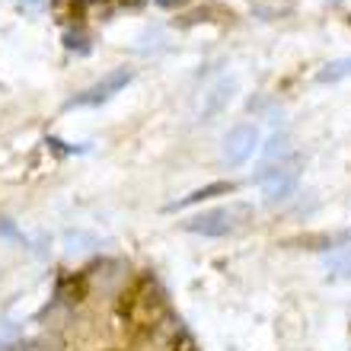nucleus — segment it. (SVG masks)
Listing matches in <instances>:
<instances>
[{"label": "nucleus", "instance_id": "1", "mask_svg": "<svg viewBox=\"0 0 351 351\" xmlns=\"http://www.w3.org/2000/svg\"><path fill=\"white\" fill-rule=\"evenodd\" d=\"M250 204H223V208H211V211H198L195 217L182 221V230L198 233V237H211V240H223L243 227V221L250 217Z\"/></svg>", "mask_w": 351, "mask_h": 351}, {"label": "nucleus", "instance_id": "2", "mask_svg": "<svg viewBox=\"0 0 351 351\" xmlns=\"http://www.w3.org/2000/svg\"><path fill=\"white\" fill-rule=\"evenodd\" d=\"M131 80H134V71H131V67H115L109 74H102L96 84H90L86 90L77 93L74 99L67 102V109H96L102 102H109L112 96H119Z\"/></svg>", "mask_w": 351, "mask_h": 351}, {"label": "nucleus", "instance_id": "3", "mask_svg": "<svg viewBox=\"0 0 351 351\" xmlns=\"http://www.w3.org/2000/svg\"><path fill=\"white\" fill-rule=\"evenodd\" d=\"M256 182L262 185L268 204L287 202L291 195H297V185H300V169L294 163H278V167H265L256 173Z\"/></svg>", "mask_w": 351, "mask_h": 351}, {"label": "nucleus", "instance_id": "4", "mask_svg": "<svg viewBox=\"0 0 351 351\" xmlns=\"http://www.w3.org/2000/svg\"><path fill=\"white\" fill-rule=\"evenodd\" d=\"M256 147H259V128L252 121H240L223 138V163L227 167H243L256 154Z\"/></svg>", "mask_w": 351, "mask_h": 351}, {"label": "nucleus", "instance_id": "5", "mask_svg": "<svg viewBox=\"0 0 351 351\" xmlns=\"http://www.w3.org/2000/svg\"><path fill=\"white\" fill-rule=\"evenodd\" d=\"M233 93H237V77H221L217 84H211V90L204 93L202 99V112H198V121H214L217 115H223L227 112V106H230Z\"/></svg>", "mask_w": 351, "mask_h": 351}, {"label": "nucleus", "instance_id": "6", "mask_svg": "<svg viewBox=\"0 0 351 351\" xmlns=\"http://www.w3.org/2000/svg\"><path fill=\"white\" fill-rule=\"evenodd\" d=\"M237 192V182H211V185H202V189H195V192H189L185 198H179V202L167 204V211H185V208H195V204L202 202H211V198H217V195H233Z\"/></svg>", "mask_w": 351, "mask_h": 351}, {"label": "nucleus", "instance_id": "7", "mask_svg": "<svg viewBox=\"0 0 351 351\" xmlns=\"http://www.w3.org/2000/svg\"><path fill=\"white\" fill-rule=\"evenodd\" d=\"M345 77H351V55L335 58V61H329L326 67H319V71H316V84H339Z\"/></svg>", "mask_w": 351, "mask_h": 351}, {"label": "nucleus", "instance_id": "8", "mask_svg": "<svg viewBox=\"0 0 351 351\" xmlns=\"http://www.w3.org/2000/svg\"><path fill=\"white\" fill-rule=\"evenodd\" d=\"M291 154V147H287V134H275V138L268 141V147H265V160H275L278 157V163Z\"/></svg>", "mask_w": 351, "mask_h": 351}, {"label": "nucleus", "instance_id": "9", "mask_svg": "<svg viewBox=\"0 0 351 351\" xmlns=\"http://www.w3.org/2000/svg\"><path fill=\"white\" fill-rule=\"evenodd\" d=\"M64 48H71V51H80V55H86V51H90V42H86L84 32H67V36H64Z\"/></svg>", "mask_w": 351, "mask_h": 351}, {"label": "nucleus", "instance_id": "10", "mask_svg": "<svg viewBox=\"0 0 351 351\" xmlns=\"http://www.w3.org/2000/svg\"><path fill=\"white\" fill-rule=\"evenodd\" d=\"M0 237H3V240H13V243H23V246H26V237H23V233L16 230V223L7 221V217H0Z\"/></svg>", "mask_w": 351, "mask_h": 351}, {"label": "nucleus", "instance_id": "11", "mask_svg": "<svg viewBox=\"0 0 351 351\" xmlns=\"http://www.w3.org/2000/svg\"><path fill=\"white\" fill-rule=\"evenodd\" d=\"M19 339V326L13 323H0V351H7L10 342H16Z\"/></svg>", "mask_w": 351, "mask_h": 351}, {"label": "nucleus", "instance_id": "12", "mask_svg": "<svg viewBox=\"0 0 351 351\" xmlns=\"http://www.w3.org/2000/svg\"><path fill=\"white\" fill-rule=\"evenodd\" d=\"M19 10H26V13H38V10H45L48 0H13Z\"/></svg>", "mask_w": 351, "mask_h": 351}]
</instances>
